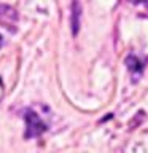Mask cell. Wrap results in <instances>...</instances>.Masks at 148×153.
<instances>
[{
    "mask_svg": "<svg viewBox=\"0 0 148 153\" xmlns=\"http://www.w3.org/2000/svg\"><path fill=\"white\" fill-rule=\"evenodd\" d=\"M27 123V131H26V137H37L46 129L45 123L38 118V115H35L33 112H27L24 115Z\"/></svg>",
    "mask_w": 148,
    "mask_h": 153,
    "instance_id": "obj_1",
    "label": "cell"
},
{
    "mask_svg": "<svg viewBox=\"0 0 148 153\" xmlns=\"http://www.w3.org/2000/svg\"><path fill=\"white\" fill-rule=\"evenodd\" d=\"M126 62H127V67L132 70V74L135 75V76L142 74V67H140V65H134V64H137V62H138V61H137L134 56H131V57H129V59H127Z\"/></svg>",
    "mask_w": 148,
    "mask_h": 153,
    "instance_id": "obj_2",
    "label": "cell"
},
{
    "mask_svg": "<svg viewBox=\"0 0 148 153\" xmlns=\"http://www.w3.org/2000/svg\"><path fill=\"white\" fill-rule=\"evenodd\" d=\"M142 2H143V3H145V5H147V7H148V0H142Z\"/></svg>",
    "mask_w": 148,
    "mask_h": 153,
    "instance_id": "obj_3",
    "label": "cell"
}]
</instances>
